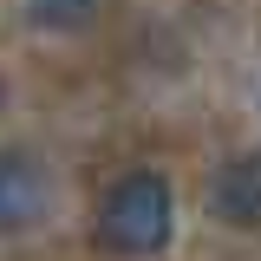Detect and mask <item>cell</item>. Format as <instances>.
I'll use <instances>...</instances> for the list:
<instances>
[{
  "instance_id": "obj_1",
  "label": "cell",
  "mask_w": 261,
  "mask_h": 261,
  "mask_svg": "<svg viewBox=\"0 0 261 261\" xmlns=\"http://www.w3.org/2000/svg\"><path fill=\"white\" fill-rule=\"evenodd\" d=\"M176 228V190L163 170H124L111 190L98 196V242L124 261L163 255Z\"/></svg>"
},
{
  "instance_id": "obj_2",
  "label": "cell",
  "mask_w": 261,
  "mask_h": 261,
  "mask_svg": "<svg viewBox=\"0 0 261 261\" xmlns=\"http://www.w3.org/2000/svg\"><path fill=\"white\" fill-rule=\"evenodd\" d=\"M53 216V170L27 144H0V235H27Z\"/></svg>"
},
{
  "instance_id": "obj_3",
  "label": "cell",
  "mask_w": 261,
  "mask_h": 261,
  "mask_svg": "<svg viewBox=\"0 0 261 261\" xmlns=\"http://www.w3.org/2000/svg\"><path fill=\"white\" fill-rule=\"evenodd\" d=\"M209 216L228 228H261V150H242V157L216 163L209 176Z\"/></svg>"
},
{
  "instance_id": "obj_4",
  "label": "cell",
  "mask_w": 261,
  "mask_h": 261,
  "mask_svg": "<svg viewBox=\"0 0 261 261\" xmlns=\"http://www.w3.org/2000/svg\"><path fill=\"white\" fill-rule=\"evenodd\" d=\"M105 13V0H27V20L39 33H85Z\"/></svg>"
}]
</instances>
